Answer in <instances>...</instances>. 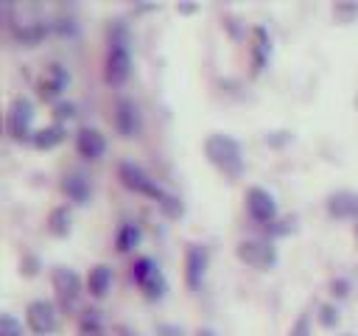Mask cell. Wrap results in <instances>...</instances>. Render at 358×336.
<instances>
[{
    "mask_svg": "<svg viewBox=\"0 0 358 336\" xmlns=\"http://www.w3.org/2000/svg\"><path fill=\"white\" fill-rule=\"evenodd\" d=\"M117 176H120V182H123L129 190H137V193H145V196L157 199V204H159L171 218L182 216V202H179L173 193L162 190V188H159L143 168H137L134 162H120V165H117Z\"/></svg>",
    "mask_w": 358,
    "mask_h": 336,
    "instance_id": "obj_1",
    "label": "cell"
},
{
    "mask_svg": "<svg viewBox=\"0 0 358 336\" xmlns=\"http://www.w3.org/2000/svg\"><path fill=\"white\" fill-rule=\"evenodd\" d=\"M204 154H207V160H210L218 171H224L229 179H238V176L243 174V154H241L238 140H232V137H227V134H210V137L204 140Z\"/></svg>",
    "mask_w": 358,
    "mask_h": 336,
    "instance_id": "obj_2",
    "label": "cell"
},
{
    "mask_svg": "<svg viewBox=\"0 0 358 336\" xmlns=\"http://www.w3.org/2000/svg\"><path fill=\"white\" fill-rule=\"evenodd\" d=\"M31 120H34V101L28 95H17L6 112V129L14 140H31Z\"/></svg>",
    "mask_w": 358,
    "mask_h": 336,
    "instance_id": "obj_3",
    "label": "cell"
},
{
    "mask_svg": "<svg viewBox=\"0 0 358 336\" xmlns=\"http://www.w3.org/2000/svg\"><path fill=\"white\" fill-rule=\"evenodd\" d=\"M235 255L246 263V266H255V269H271L277 263V249L271 246V241H263V238H246L235 246Z\"/></svg>",
    "mask_w": 358,
    "mask_h": 336,
    "instance_id": "obj_4",
    "label": "cell"
},
{
    "mask_svg": "<svg viewBox=\"0 0 358 336\" xmlns=\"http://www.w3.org/2000/svg\"><path fill=\"white\" fill-rule=\"evenodd\" d=\"M25 322H28V328H31L34 333H39V336L53 333V330L59 328V316H56L53 302H50V300H34V302H28V308H25Z\"/></svg>",
    "mask_w": 358,
    "mask_h": 336,
    "instance_id": "obj_5",
    "label": "cell"
},
{
    "mask_svg": "<svg viewBox=\"0 0 358 336\" xmlns=\"http://www.w3.org/2000/svg\"><path fill=\"white\" fill-rule=\"evenodd\" d=\"M129 67H131V62H129V50H126L123 36L117 34V36H112V42H109V53H106V81H112V84H123L126 76H129Z\"/></svg>",
    "mask_w": 358,
    "mask_h": 336,
    "instance_id": "obj_6",
    "label": "cell"
},
{
    "mask_svg": "<svg viewBox=\"0 0 358 336\" xmlns=\"http://www.w3.org/2000/svg\"><path fill=\"white\" fill-rule=\"evenodd\" d=\"M246 210L249 216L257 221V224H271L274 216H277V204H274V196L263 188H249L246 190Z\"/></svg>",
    "mask_w": 358,
    "mask_h": 336,
    "instance_id": "obj_7",
    "label": "cell"
},
{
    "mask_svg": "<svg viewBox=\"0 0 358 336\" xmlns=\"http://www.w3.org/2000/svg\"><path fill=\"white\" fill-rule=\"evenodd\" d=\"M67 84H70L67 67H64L62 62H48L45 70H42V76H39V95H42L45 101H53Z\"/></svg>",
    "mask_w": 358,
    "mask_h": 336,
    "instance_id": "obj_8",
    "label": "cell"
},
{
    "mask_svg": "<svg viewBox=\"0 0 358 336\" xmlns=\"http://www.w3.org/2000/svg\"><path fill=\"white\" fill-rule=\"evenodd\" d=\"M53 288H56L59 302H62L64 308H73L76 300H78V294H81V280H78V274H76L73 269L56 266V269H53Z\"/></svg>",
    "mask_w": 358,
    "mask_h": 336,
    "instance_id": "obj_9",
    "label": "cell"
},
{
    "mask_svg": "<svg viewBox=\"0 0 358 336\" xmlns=\"http://www.w3.org/2000/svg\"><path fill=\"white\" fill-rule=\"evenodd\" d=\"M204 269H207V249L199 244H190L185 252V280L190 288H199L204 280Z\"/></svg>",
    "mask_w": 358,
    "mask_h": 336,
    "instance_id": "obj_10",
    "label": "cell"
},
{
    "mask_svg": "<svg viewBox=\"0 0 358 336\" xmlns=\"http://www.w3.org/2000/svg\"><path fill=\"white\" fill-rule=\"evenodd\" d=\"M115 129H117L123 137H134V134L140 132V115H137L134 101L117 98V104H115Z\"/></svg>",
    "mask_w": 358,
    "mask_h": 336,
    "instance_id": "obj_11",
    "label": "cell"
},
{
    "mask_svg": "<svg viewBox=\"0 0 358 336\" xmlns=\"http://www.w3.org/2000/svg\"><path fill=\"white\" fill-rule=\"evenodd\" d=\"M76 148H78L81 157H87V160H98V157L106 151V140H103V134H101L98 129L84 126V129L76 134Z\"/></svg>",
    "mask_w": 358,
    "mask_h": 336,
    "instance_id": "obj_12",
    "label": "cell"
},
{
    "mask_svg": "<svg viewBox=\"0 0 358 336\" xmlns=\"http://www.w3.org/2000/svg\"><path fill=\"white\" fill-rule=\"evenodd\" d=\"M327 210L336 218H358V193L352 190H336L327 196Z\"/></svg>",
    "mask_w": 358,
    "mask_h": 336,
    "instance_id": "obj_13",
    "label": "cell"
},
{
    "mask_svg": "<svg viewBox=\"0 0 358 336\" xmlns=\"http://www.w3.org/2000/svg\"><path fill=\"white\" fill-rule=\"evenodd\" d=\"M252 73H260L263 64L268 62V50H271V42H268V31L263 25H255L252 28Z\"/></svg>",
    "mask_w": 358,
    "mask_h": 336,
    "instance_id": "obj_14",
    "label": "cell"
},
{
    "mask_svg": "<svg viewBox=\"0 0 358 336\" xmlns=\"http://www.w3.org/2000/svg\"><path fill=\"white\" fill-rule=\"evenodd\" d=\"M109 286H112V269L103 266V263L92 266L90 274H87V288H90V294H92V297H103V294L109 291Z\"/></svg>",
    "mask_w": 358,
    "mask_h": 336,
    "instance_id": "obj_15",
    "label": "cell"
},
{
    "mask_svg": "<svg viewBox=\"0 0 358 336\" xmlns=\"http://www.w3.org/2000/svg\"><path fill=\"white\" fill-rule=\"evenodd\" d=\"M62 140H64V126H62V123L42 126V129L34 132V137H31V143H34L36 148H53V146L62 143Z\"/></svg>",
    "mask_w": 358,
    "mask_h": 336,
    "instance_id": "obj_16",
    "label": "cell"
},
{
    "mask_svg": "<svg viewBox=\"0 0 358 336\" xmlns=\"http://www.w3.org/2000/svg\"><path fill=\"white\" fill-rule=\"evenodd\" d=\"M62 188H64V193H67L73 202H84V199L90 196V182H87L81 174H70V176H64Z\"/></svg>",
    "mask_w": 358,
    "mask_h": 336,
    "instance_id": "obj_17",
    "label": "cell"
},
{
    "mask_svg": "<svg viewBox=\"0 0 358 336\" xmlns=\"http://www.w3.org/2000/svg\"><path fill=\"white\" fill-rule=\"evenodd\" d=\"M48 230L53 232V235H67L70 232V210L62 204V207H56V210H50V216H48Z\"/></svg>",
    "mask_w": 358,
    "mask_h": 336,
    "instance_id": "obj_18",
    "label": "cell"
},
{
    "mask_svg": "<svg viewBox=\"0 0 358 336\" xmlns=\"http://www.w3.org/2000/svg\"><path fill=\"white\" fill-rule=\"evenodd\" d=\"M140 288L145 291V297H148V300H159V297L165 294V288H168V286H165L162 272H159V269H154V272L140 283Z\"/></svg>",
    "mask_w": 358,
    "mask_h": 336,
    "instance_id": "obj_19",
    "label": "cell"
},
{
    "mask_svg": "<svg viewBox=\"0 0 358 336\" xmlns=\"http://www.w3.org/2000/svg\"><path fill=\"white\" fill-rule=\"evenodd\" d=\"M137 241H140V227H137V224H123V227L117 230L115 244H117V249H120V252L134 249V246H137Z\"/></svg>",
    "mask_w": 358,
    "mask_h": 336,
    "instance_id": "obj_20",
    "label": "cell"
},
{
    "mask_svg": "<svg viewBox=\"0 0 358 336\" xmlns=\"http://www.w3.org/2000/svg\"><path fill=\"white\" fill-rule=\"evenodd\" d=\"M14 34H17V39H22V42H36V39H42V36L48 34V22H25V25L17 28Z\"/></svg>",
    "mask_w": 358,
    "mask_h": 336,
    "instance_id": "obj_21",
    "label": "cell"
},
{
    "mask_svg": "<svg viewBox=\"0 0 358 336\" xmlns=\"http://www.w3.org/2000/svg\"><path fill=\"white\" fill-rule=\"evenodd\" d=\"M81 336H101V314L95 308L84 311L81 316Z\"/></svg>",
    "mask_w": 358,
    "mask_h": 336,
    "instance_id": "obj_22",
    "label": "cell"
},
{
    "mask_svg": "<svg viewBox=\"0 0 358 336\" xmlns=\"http://www.w3.org/2000/svg\"><path fill=\"white\" fill-rule=\"evenodd\" d=\"M154 269H157V266H154V260H151V258H137V260L131 263V277H134V283L140 286V283H143Z\"/></svg>",
    "mask_w": 358,
    "mask_h": 336,
    "instance_id": "obj_23",
    "label": "cell"
},
{
    "mask_svg": "<svg viewBox=\"0 0 358 336\" xmlns=\"http://www.w3.org/2000/svg\"><path fill=\"white\" fill-rule=\"evenodd\" d=\"M0 336H22V325L11 314H3L0 316Z\"/></svg>",
    "mask_w": 358,
    "mask_h": 336,
    "instance_id": "obj_24",
    "label": "cell"
},
{
    "mask_svg": "<svg viewBox=\"0 0 358 336\" xmlns=\"http://www.w3.org/2000/svg\"><path fill=\"white\" fill-rule=\"evenodd\" d=\"M333 14H336L341 22H350V20L358 14V3H336V6H333Z\"/></svg>",
    "mask_w": 358,
    "mask_h": 336,
    "instance_id": "obj_25",
    "label": "cell"
},
{
    "mask_svg": "<svg viewBox=\"0 0 358 336\" xmlns=\"http://www.w3.org/2000/svg\"><path fill=\"white\" fill-rule=\"evenodd\" d=\"M319 322H322L324 328H333V325L338 322V311H336L333 305H327V302L319 305Z\"/></svg>",
    "mask_w": 358,
    "mask_h": 336,
    "instance_id": "obj_26",
    "label": "cell"
},
{
    "mask_svg": "<svg viewBox=\"0 0 358 336\" xmlns=\"http://www.w3.org/2000/svg\"><path fill=\"white\" fill-rule=\"evenodd\" d=\"M73 109H76L73 101H56V104H53V115H56L59 120H62V118H73V115H76Z\"/></svg>",
    "mask_w": 358,
    "mask_h": 336,
    "instance_id": "obj_27",
    "label": "cell"
},
{
    "mask_svg": "<svg viewBox=\"0 0 358 336\" xmlns=\"http://www.w3.org/2000/svg\"><path fill=\"white\" fill-rule=\"evenodd\" d=\"M288 336H310V322H308V316H305V314L291 325Z\"/></svg>",
    "mask_w": 358,
    "mask_h": 336,
    "instance_id": "obj_28",
    "label": "cell"
},
{
    "mask_svg": "<svg viewBox=\"0 0 358 336\" xmlns=\"http://www.w3.org/2000/svg\"><path fill=\"white\" fill-rule=\"evenodd\" d=\"M330 288H333V294H336V297H344L350 286H347V280H344V277H336V280L330 283Z\"/></svg>",
    "mask_w": 358,
    "mask_h": 336,
    "instance_id": "obj_29",
    "label": "cell"
},
{
    "mask_svg": "<svg viewBox=\"0 0 358 336\" xmlns=\"http://www.w3.org/2000/svg\"><path fill=\"white\" fill-rule=\"evenodd\" d=\"M159 333H165V336H182V328H168V325H159Z\"/></svg>",
    "mask_w": 358,
    "mask_h": 336,
    "instance_id": "obj_30",
    "label": "cell"
},
{
    "mask_svg": "<svg viewBox=\"0 0 358 336\" xmlns=\"http://www.w3.org/2000/svg\"><path fill=\"white\" fill-rule=\"evenodd\" d=\"M196 336H215V333H213V330H210V328H201V330H199V333H196Z\"/></svg>",
    "mask_w": 358,
    "mask_h": 336,
    "instance_id": "obj_31",
    "label": "cell"
},
{
    "mask_svg": "<svg viewBox=\"0 0 358 336\" xmlns=\"http://www.w3.org/2000/svg\"><path fill=\"white\" fill-rule=\"evenodd\" d=\"M355 235H358V218H355Z\"/></svg>",
    "mask_w": 358,
    "mask_h": 336,
    "instance_id": "obj_32",
    "label": "cell"
},
{
    "mask_svg": "<svg viewBox=\"0 0 358 336\" xmlns=\"http://www.w3.org/2000/svg\"><path fill=\"white\" fill-rule=\"evenodd\" d=\"M344 336H350V333H344Z\"/></svg>",
    "mask_w": 358,
    "mask_h": 336,
    "instance_id": "obj_33",
    "label": "cell"
}]
</instances>
